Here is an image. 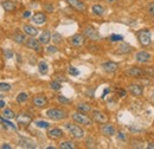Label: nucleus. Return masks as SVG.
<instances>
[{
	"instance_id": "09e8293b",
	"label": "nucleus",
	"mask_w": 154,
	"mask_h": 149,
	"mask_svg": "<svg viewBox=\"0 0 154 149\" xmlns=\"http://www.w3.org/2000/svg\"><path fill=\"white\" fill-rule=\"evenodd\" d=\"M119 95L120 96H126V91L125 90H121V91H119Z\"/></svg>"
},
{
	"instance_id": "473e14b6",
	"label": "nucleus",
	"mask_w": 154,
	"mask_h": 149,
	"mask_svg": "<svg viewBox=\"0 0 154 149\" xmlns=\"http://www.w3.org/2000/svg\"><path fill=\"white\" fill-rule=\"evenodd\" d=\"M51 39H52V41L55 43V44H59L60 41H62V36L59 35V33H54V35H51Z\"/></svg>"
},
{
	"instance_id": "c03bdc74",
	"label": "nucleus",
	"mask_w": 154,
	"mask_h": 149,
	"mask_svg": "<svg viewBox=\"0 0 154 149\" xmlns=\"http://www.w3.org/2000/svg\"><path fill=\"white\" fill-rule=\"evenodd\" d=\"M1 148L2 149H11V146H8V144H6V143H5V144H2V146H1Z\"/></svg>"
},
{
	"instance_id": "72a5a7b5",
	"label": "nucleus",
	"mask_w": 154,
	"mask_h": 149,
	"mask_svg": "<svg viewBox=\"0 0 154 149\" xmlns=\"http://www.w3.org/2000/svg\"><path fill=\"white\" fill-rule=\"evenodd\" d=\"M36 126L38 127V128H43V129H46V128H49V122H45V121H37L36 122Z\"/></svg>"
},
{
	"instance_id": "412c9836",
	"label": "nucleus",
	"mask_w": 154,
	"mask_h": 149,
	"mask_svg": "<svg viewBox=\"0 0 154 149\" xmlns=\"http://www.w3.org/2000/svg\"><path fill=\"white\" fill-rule=\"evenodd\" d=\"M2 7L6 12H12L16 10V4L13 1H10V0H6V1H2Z\"/></svg>"
},
{
	"instance_id": "a19ab883",
	"label": "nucleus",
	"mask_w": 154,
	"mask_h": 149,
	"mask_svg": "<svg viewBox=\"0 0 154 149\" xmlns=\"http://www.w3.org/2000/svg\"><path fill=\"white\" fill-rule=\"evenodd\" d=\"M44 7H45V10H46L48 12H50V13L54 12V6H52V5H49V4H48V5H45Z\"/></svg>"
},
{
	"instance_id": "49530a36",
	"label": "nucleus",
	"mask_w": 154,
	"mask_h": 149,
	"mask_svg": "<svg viewBox=\"0 0 154 149\" xmlns=\"http://www.w3.org/2000/svg\"><path fill=\"white\" fill-rule=\"evenodd\" d=\"M149 149H154V142H151V143H148V146H147Z\"/></svg>"
},
{
	"instance_id": "f704fd0d",
	"label": "nucleus",
	"mask_w": 154,
	"mask_h": 149,
	"mask_svg": "<svg viewBox=\"0 0 154 149\" xmlns=\"http://www.w3.org/2000/svg\"><path fill=\"white\" fill-rule=\"evenodd\" d=\"M50 88H51L52 90H56V91H57V90H60L62 85H60V83H58V82L55 81V82H51V83H50Z\"/></svg>"
},
{
	"instance_id": "6ab92c4d",
	"label": "nucleus",
	"mask_w": 154,
	"mask_h": 149,
	"mask_svg": "<svg viewBox=\"0 0 154 149\" xmlns=\"http://www.w3.org/2000/svg\"><path fill=\"white\" fill-rule=\"evenodd\" d=\"M129 93L134 96H141L142 95V87L139 84H131L129 85Z\"/></svg>"
},
{
	"instance_id": "2eb2a0df",
	"label": "nucleus",
	"mask_w": 154,
	"mask_h": 149,
	"mask_svg": "<svg viewBox=\"0 0 154 149\" xmlns=\"http://www.w3.org/2000/svg\"><path fill=\"white\" fill-rule=\"evenodd\" d=\"M19 147H21V148H27V149H33V148H36V144H35V142H32L31 140H27V138H20Z\"/></svg>"
},
{
	"instance_id": "393cba45",
	"label": "nucleus",
	"mask_w": 154,
	"mask_h": 149,
	"mask_svg": "<svg viewBox=\"0 0 154 149\" xmlns=\"http://www.w3.org/2000/svg\"><path fill=\"white\" fill-rule=\"evenodd\" d=\"M13 40H14L16 43H18V44H24L25 40H26V38H25V36H24L23 33L16 32V33L13 35Z\"/></svg>"
},
{
	"instance_id": "f03ea898",
	"label": "nucleus",
	"mask_w": 154,
	"mask_h": 149,
	"mask_svg": "<svg viewBox=\"0 0 154 149\" xmlns=\"http://www.w3.org/2000/svg\"><path fill=\"white\" fill-rule=\"evenodd\" d=\"M65 129L69 131L75 138L77 140H79V138H83L84 137V130L81 128V127H78L76 124H72V123H66L65 124Z\"/></svg>"
},
{
	"instance_id": "8fccbe9b",
	"label": "nucleus",
	"mask_w": 154,
	"mask_h": 149,
	"mask_svg": "<svg viewBox=\"0 0 154 149\" xmlns=\"http://www.w3.org/2000/svg\"><path fill=\"white\" fill-rule=\"evenodd\" d=\"M108 93H109V89H106V90H104V93H103V96H102V98H104V96H106V95H107Z\"/></svg>"
},
{
	"instance_id": "aec40b11",
	"label": "nucleus",
	"mask_w": 154,
	"mask_h": 149,
	"mask_svg": "<svg viewBox=\"0 0 154 149\" xmlns=\"http://www.w3.org/2000/svg\"><path fill=\"white\" fill-rule=\"evenodd\" d=\"M49 137L50 138H54V140H57V138H60L62 136H63V131L60 130V129H58V128H54V129H51V130H49Z\"/></svg>"
},
{
	"instance_id": "9d476101",
	"label": "nucleus",
	"mask_w": 154,
	"mask_h": 149,
	"mask_svg": "<svg viewBox=\"0 0 154 149\" xmlns=\"http://www.w3.org/2000/svg\"><path fill=\"white\" fill-rule=\"evenodd\" d=\"M93 120L98 122V123H106L107 120H108V117H107L103 112L95 110V111H93Z\"/></svg>"
},
{
	"instance_id": "5701e85b",
	"label": "nucleus",
	"mask_w": 154,
	"mask_h": 149,
	"mask_svg": "<svg viewBox=\"0 0 154 149\" xmlns=\"http://www.w3.org/2000/svg\"><path fill=\"white\" fill-rule=\"evenodd\" d=\"M131 45L129 44H126V43H121L120 44V46H119V52L120 53H128V52H131Z\"/></svg>"
},
{
	"instance_id": "9b49d317",
	"label": "nucleus",
	"mask_w": 154,
	"mask_h": 149,
	"mask_svg": "<svg viewBox=\"0 0 154 149\" xmlns=\"http://www.w3.org/2000/svg\"><path fill=\"white\" fill-rule=\"evenodd\" d=\"M136 60L139 63H147L148 60H151V55L146 51H140L136 53Z\"/></svg>"
},
{
	"instance_id": "bb28decb",
	"label": "nucleus",
	"mask_w": 154,
	"mask_h": 149,
	"mask_svg": "<svg viewBox=\"0 0 154 149\" xmlns=\"http://www.w3.org/2000/svg\"><path fill=\"white\" fill-rule=\"evenodd\" d=\"M59 148L72 149V148H75V144H74V142H71V141H64V142H62V143L59 144Z\"/></svg>"
},
{
	"instance_id": "3c124183",
	"label": "nucleus",
	"mask_w": 154,
	"mask_h": 149,
	"mask_svg": "<svg viewBox=\"0 0 154 149\" xmlns=\"http://www.w3.org/2000/svg\"><path fill=\"white\" fill-rule=\"evenodd\" d=\"M107 1H108V2H110V4H113V2H115L116 0H107Z\"/></svg>"
},
{
	"instance_id": "4be33fe9",
	"label": "nucleus",
	"mask_w": 154,
	"mask_h": 149,
	"mask_svg": "<svg viewBox=\"0 0 154 149\" xmlns=\"http://www.w3.org/2000/svg\"><path fill=\"white\" fill-rule=\"evenodd\" d=\"M50 40H51V33H50L49 31H44V32L40 35V37H39V41H40L43 45H46Z\"/></svg>"
},
{
	"instance_id": "58836bf2",
	"label": "nucleus",
	"mask_w": 154,
	"mask_h": 149,
	"mask_svg": "<svg viewBox=\"0 0 154 149\" xmlns=\"http://www.w3.org/2000/svg\"><path fill=\"white\" fill-rule=\"evenodd\" d=\"M46 51H48L49 55H52V53H56V52H57L58 49L56 46H49V47L46 49Z\"/></svg>"
},
{
	"instance_id": "0eeeda50",
	"label": "nucleus",
	"mask_w": 154,
	"mask_h": 149,
	"mask_svg": "<svg viewBox=\"0 0 154 149\" xmlns=\"http://www.w3.org/2000/svg\"><path fill=\"white\" fill-rule=\"evenodd\" d=\"M70 6H72L75 10L79 12H84L85 11V5L81 1V0H65Z\"/></svg>"
},
{
	"instance_id": "c85d7f7f",
	"label": "nucleus",
	"mask_w": 154,
	"mask_h": 149,
	"mask_svg": "<svg viewBox=\"0 0 154 149\" xmlns=\"http://www.w3.org/2000/svg\"><path fill=\"white\" fill-rule=\"evenodd\" d=\"M0 122H1L2 124H6V127H8V128H12V129L17 130V127H16L14 124H12L7 118H5V117H2V116H0Z\"/></svg>"
},
{
	"instance_id": "37998d69",
	"label": "nucleus",
	"mask_w": 154,
	"mask_h": 149,
	"mask_svg": "<svg viewBox=\"0 0 154 149\" xmlns=\"http://www.w3.org/2000/svg\"><path fill=\"white\" fill-rule=\"evenodd\" d=\"M30 16H31V12H30V11H26V12H24V14H23L24 18H29Z\"/></svg>"
},
{
	"instance_id": "f8f14e48",
	"label": "nucleus",
	"mask_w": 154,
	"mask_h": 149,
	"mask_svg": "<svg viewBox=\"0 0 154 149\" xmlns=\"http://www.w3.org/2000/svg\"><path fill=\"white\" fill-rule=\"evenodd\" d=\"M102 68H103V70L106 72H115L116 70L119 69V65L114 62H107V63H104L102 65Z\"/></svg>"
},
{
	"instance_id": "7ed1b4c3",
	"label": "nucleus",
	"mask_w": 154,
	"mask_h": 149,
	"mask_svg": "<svg viewBox=\"0 0 154 149\" xmlns=\"http://www.w3.org/2000/svg\"><path fill=\"white\" fill-rule=\"evenodd\" d=\"M46 116L54 121H60L66 117V112L62 109H49L46 111Z\"/></svg>"
},
{
	"instance_id": "e433bc0d",
	"label": "nucleus",
	"mask_w": 154,
	"mask_h": 149,
	"mask_svg": "<svg viewBox=\"0 0 154 149\" xmlns=\"http://www.w3.org/2000/svg\"><path fill=\"white\" fill-rule=\"evenodd\" d=\"M110 40H112V41H121V40H123V37L120 36V35H112Z\"/></svg>"
},
{
	"instance_id": "a18cd8bd",
	"label": "nucleus",
	"mask_w": 154,
	"mask_h": 149,
	"mask_svg": "<svg viewBox=\"0 0 154 149\" xmlns=\"http://www.w3.org/2000/svg\"><path fill=\"white\" fill-rule=\"evenodd\" d=\"M119 138H121V140H123V141L126 140V137H125V135H123L122 132H120V134H119Z\"/></svg>"
},
{
	"instance_id": "603ef678",
	"label": "nucleus",
	"mask_w": 154,
	"mask_h": 149,
	"mask_svg": "<svg viewBox=\"0 0 154 149\" xmlns=\"http://www.w3.org/2000/svg\"><path fill=\"white\" fill-rule=\"evenodd\" d=\"M1 97H2V96H1V95H0V98H1Z\"/></svg>"
},
{
	"instance_id": "4c0bfd02",
	"label": "nucleus",
	"mask_w": 154,
	"mask_h": 149,
	"mask_svg": "<svg viewBox=\"0 0 154 149\" xmlns=\"http://www.w3.org/2000/svg\"><path fill=\"white\" fill-rule=\"evenodd\" d=\"M69 74H72V76H78V74H79V71L77 70L76 68H74V66H70V68H69Z\"/></svg>"
},
{
	"instance_id": "4468645a",
	"label": "nucleus",
	"mask_w": 154,
	"mask_h": 149,
	"mask_svg": "<svg viewBox=\"0 0 154 149\" xmlns=\"http://www.w3.org/2000/svg\"><path fill=\"white\" fill-rule=\"evenodd\" d=\"M32 21H33L35 24H37V25H43V24L46 23V16H45L44 13H42V12L36 13V14L32 17Z\"/></svg>"
},
{
	"instance_id": "79ce46f5",
	"label": "nucleus",
	"mask_w": 154,
	"mask_h": 149,
	"mask_svg": "<svg viewBox=\"0 0 154 149\" xmlns=\"http://www.w3.org/2000/svg\"><path fill=\"white\" fill-rule=\"evenodd\" d=\"M148 12H149L152 16H154V2H152V4L148 6Z\"/></svg>"
},
{
	"instance_id": "7c9ffc66",
	"label": "nucleus",
	"mask_w": 154,
	"mask_h": 149,
	"mask_svg": "<svg viewBox=\"0 0 154 149\" xmlns=\"http://www.w3.org/2000/svg\"><path fill=\"white\" fill-rule=\"evenodd\" d=\"M39 68V72L42 74H45L46 72H48V69H49V66H48V64L45 63V62H40L38 65Z\"/></svg>"
},
{
	"instance_id": "f257e3e1",
	"label": "nucleus",
	"mask_w": 154,
	"mask_h": 149,
	"mask_svg": "<svg viewBox=\"0 0 154 149\" xmlns=\"http://www.w3.org/2000/svg\"><path fill=\"white\" fill-rule=\"evenodd\" d=\"M71 118L78 123V124H82V126H91L93 124V118H90L89 116H87L84 112H74L72 115H71Z\"/></svg>"
},
{
	"instance_id": "dca6fc26",
	"label": "nucleus",
	"mask_w": 154,
	"mask_h": 149,
	"mask_svg": "<svg viewBox=\"0 0 154 149\" xmlns=\"http://www.w3.org/2000/svg\"><path fill=\"white\" fill-rule=\"evenodd\" d=\"M127 74H131V76H133V77H141V76H143V74H145V71H143L142 69H140V68L132 66V68H129V69H128Z\"/></svg>"
},
{
	"instance_id": "a211bd4d",
	"label": "nucleus",
	"mask_w": 154,
	"mask_h": 149,
	"mask_svg": "<svg viewBox=\"0 0 154 149\" xmlns=\"http://www.w3.org/2000/svg\"><path fill=\"white\" fill-rule=\"evenodd\" d=\"M17 120H18V123H19V124H24V126L29 124V123L32 121L31 116L27 115V114H20L19 116H17Z\"/></svg>"
},
{
	"instance_id": "2f4dec72",
	"label": "nucleus",
	"mask_w": 154,
	"mask_h": 149,
	"mask_svg": "<svg viewBox=\"0 0 154 149\" xmlns=\"http://www.w3.org/2000/svg\"><path fill=\"white\" fill-rule=\"evenodd\" d=\"M11 90V85L8 83H0V93H6Z\"/></svg>"
},
{
	"instance_id": "1a4fd4ad",
	"label": "nucleus",
	"mask_w": 154,
	"mask_h": 149,
	"mask_svg": "<svg viewBox=\"0 0 154 149\" xmlns=\"http://www.w3.org/2000/svg\"><path fill=\"white\" fill-rule=\"evenodd\" d=\"M46 103H48V98H46L45 96H43V95L36 96V97L33 98V104H35L37 108H43V107H45Z\"/></svg>"
},
{
	"instance_id": "a878e982",
	"label": "nucleus",
	"mask_w": 154,
	"mask_h": 149,
	"mask_svg": "<svg viewBox=\"0 0 154 149\" xmlns=\"http://www.w3.org/2000/svg\"><path fill=\"white\" fill-rule=\"evenodd\" d=\"M77 109H78V111H81V112H89V111H91V107H90L89 104H85V103L78 104V105H77Z\"/></svg>"
},
{
	"instance_id": "c9c22d12",
	"label": "nucleus",
	"mask_w": 154,
	"mask_h": 149,
	"mask_svg": "<svg viewBox=\"0 0 154 149\" xmlns=\"http://www.w3.org/2000/svg\"><path fill=\"white\" fill-rule=\"evenodd\" d=\"M57 99L59 103H63V104H69V103H70V99H68V98L64 97V96H58Z\"/></svg>"
},
{
	"instance_id": "6e6552de",
	"label": "nucleus",
	"mask_w": 154,
	"mask_h": 149,
	"mask_svg": "<svg viewBox=\"0 0 154 149\" xmlns=\"http://www.w3.org/2000/svg\"><path fill=\"white\" fill-rule=\"evenodd\" d=\"M70 43H71L74 46L79 47V46L84 45V43H85V38H84V36H82V35H75V36L71 37Z\"/></svg>"
},
{
	"instance_id": "b1692460",
	"label": "nucleus",
	"mask_w": 154,
	"mask_h": 149,
	"mask_svg": "<svg viewBox=\"0 0 154 149\" xmlns=\"http://www.w3.org/2000/svg\"><path fill=\"white\" fill-rule=\"evenodd\" d=\"M93 13L95 16H100V17L103 16L104 14V7L101 5H94L93 6Z\"/></svg>"
},
{
	"instance_id": "cd10ccee",
	"label": "nucleus",
	"mask_w": 154,
	"mask_h": 149,
	"mask_svg": "<svg viewBox=\"0 0 154 149\" xmlns=\"http://www.w3.org/2000/svg\"><path fill=\"white\" fill-rule=\"evenodd\" d=\"M27 99H29V95H27L26 93H20L19 95L17 96V102L20 103V104L25 103Z\"/></svg>"
},
{
	"instance_id": "de8ad7c7",
	"label": "nucleus",
	"mask_w": 154,
	"mask_h": 149,
	"mask_svg": "<svg viewBox=\"0 0 154 149\" xmlns=\"http://www.w3.org/2000/svg\"><path fill=\"white\" fill-rule=\"evenodd\" d=\"M5 107V102H4V99H0V108H4Z\"/></svg>"
},
{
	"instance_id": "c756f323",
	"label": "nucleus",
	"mask_w": 154,
	"mask_h": 149,
	"mask_svg": "<svg viewBox=\"0 0 154 149\" xmlns=\"http://www.w3.org/2000/svg\"><path fill=\"white\" fill-rule=\"evenodd\" d=\"M4 117L7 118V120H12V118L16 117V114H14L13 110H11V109H5L4 110Z\"/></svg>"
},
{
	"instance_id": "ea45409f",
	"label": "nucleus",
	"mask_w": 154,
	"mask_h": 149,
	"mask_svg": "<svg viewBox=\"0 0 154 149\" xmlns=\"http://www.w3.org/2000/svg\"><path fill=\"white\" fill-rule=\"evenodd\" d=\"M4 55L6 56L7 59H10V58H12V57H13V52H11L10 50H4Z\"/></svg>"
},
{
	"instance_id": "ddd939ff",
	"label": "nucleus",
	"mask_w": 154,
	"mask_h": 149,
	"mask_svg": "<svg viewBox=\"0 0 154 149\" xmlns=\"http://www.w3.org/2000/svg\"><path fill=\"white\" fill-rule=\"evenodd\" d=\"M101 132L106 136H113L115 134V128L112 124H104L101 127Z\"/></svg>"
},
{
	"instance_id": "f3484780",
	"label": "nucleus",
	"mask_w": 154,
	"mask_h": 149,
	"mask_svg": "<svg viewBox=\"0 0 154 149\" xmlns=\"http://www.w3.org/2000/svg\"><path fill=\"white\" fill-rule=\"evenodd\" d=\"M23 30H24V32H25L26 35H29V36H31V37H35V36L38 35V30H37L36 27H33L32 25H24V26H23Z\"/></svg>"
},
{
	"instance_id": "20e7f679",
	"label": "nucleus",
	"mask_w": 154,
	"mask_h": 149,
	"mask_svg": "<svg viewBox=\"0 0 154 149\" xmlns=\"http://www.w3.org/2000/svg\"><path fill=\"white\" fill-rule=\"evenodd\" d=\"M137 37H139V40H140L141 45H143V46H148V45L152 44L151 33H149V31H147V30H142V31H140L139 35H137Z\"/></svg>"
},
{
	"instance_id": "39448f33",
	"label": "nucleus",
	"mask_w": 154,
	"mask_h": 149,
	"mask_svg": "<svg viewBox=\"0 0 154 149\" xmlns=\"http://www.w3.org/2000/svg\"><path fill=\"white\" fill-rule=\"evenodd\" d=\"M83 33H84L85 37L89 38V39H91V40H98V39H101L100 33L97 32L94 27H91V26H87V27L84 29Z\"/></svg>"
},
{
	"instance_id": "423d86ee",
	"label": "nucleus",
	"mask_w": 154,
	"mask_h": 149,
	"mask_svg": "<svg viewBox=\"0 0 154 149\" xmlns=\"http://www.w3.org/2000/svg\"><path fill=\"white\" fill-rule=\"evenodd\" d=\"M26 46H27L29 49H32V50L37 51V52H40V51H42V43H40L39 40H37V39H35V38L27 39V40H26Z\"/></svg>"
}]
</instances>
